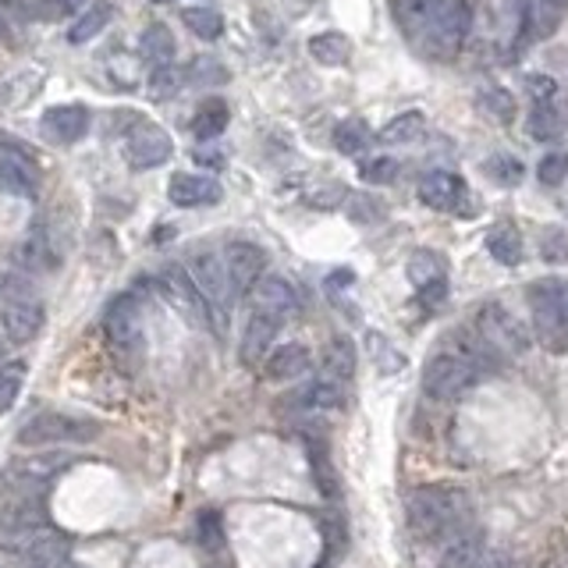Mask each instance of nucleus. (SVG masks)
<instances>
[{
  "label": "nucleus",
  "instance_id": "28",
  "mask_svg": "<svg viewBox=\"0 0 568 568\" xmlns=\"http://www.w3.org/2000/svg\"><path fill=\"white\" fill-rule=\"evenodd\" d=\"M227 121H232V110H227L224 99H206L192 118V135L196 139H217L221 132H227Z\"/></svg>",
  "mask_w": 568,
  "mask_h": 568
},
{
  "label": "nucleus",
  "instance_id": "47",
  "mask_svg": "<svg viewBox=\"0 0 568 568\" xmlns=\"http://www.w3.org/2000/svg\"><path fill=\"white\" fill-rule=\"evenodd\" d=\"M544 256L554 263V260H568V238H565V232H551L544 235Z\"/></svg>",
  "mask_w": 568,
  "mask_h": 568
},
{
  "label": "nucleus",
  "instance_id": "31",
  "mask_svg": "<svg viewBox=\"0 0 568 568\" xmlns=\"http://www.w3.org/2000/svg\"><path fill=\"white\" fill-rule=\"evenodd\" d=\"M409 281L416 284V292L426 288V284H434V281H445V260L430 249L412 252L409 256Z\"/></svg>",
  "mask_w": 568,
  "mask_h": 568
},
{
  "label": "nucleus",
  "instance_id": "35",
  "mask_svg": "<svg viewBox=\"0 0 568 568\" xmlns=\"http://www.w3.org/2000/svg\"><path fill=\"white\" fill-rule=\"evenodd\" d=\"M480 110L487 114V118L508 125L511 118H516V99H511L508 90H497V85H494V90H483L480 93Z\"/></svg>",
  "mask_w": 568,
  "mask_h": 568
},
{
  "label": "nucleus",
  "instance_id": "46",
  "mask_svg": "<svg viewBox=\"0 0 568 568\" xmlns=\"http://www.w3.org/2000/svg\"><path fill=\"white\" fill-rule=\"evenodd\" d=\"M199 544L203 547H210V551H221V544H224V536H221V519L213 516V511H206L203 519H199Z\"/></svg>",
  "mask_w": 568,
  "mask_h": 568
},
{
  "label": "nucleus",
  "instance_id": "20",
  "mask_svg": "<svg viewBox=\"0 0 568 568\" xmlns=\"http://www.w3.org/2000/svg\"><path fill=\"white\" fill-rule=\"evenodd\" d=\"M167 199L175 206H206V203H217L221 199V185L206 178V175H175L167 185Z\"/></svg>",
  "mask_w": 568,
  "mask_h": 568
},
{
  "label": "nucleus",
  "instance_id": "42",
  "mask_svg": "<svg viewBox=\"0 0 568 568\" xmlns=\"http://www.w3.org/2000/svg\"><path fill=\"white\" fill-rule=\"evenodd\" d=\"M487 175L501 185H519L522 181V164L516 156H490L487 161Z\"/></svg>",
  "mask_w": 568,
  "mask_h": 568
},
{
  "label": "nucleus",
  "instance_id": "33",
  "mask_svg": "<svg viewBox=\"0 0 568 568\" xmlns=\"http://www.w3.org/2000/svg\"><path fill=\"white\" fill-rule=\"evenodd\" d=\"M181 22L199 39H217L224 33V19H221L217 11H210V8H185L181 11Z\"/></svg>",
  "mask_w": 568,
  "mask_h": 568
},
{
  "label": "nucleus",
  "instance_id": "44",
  "mask_svg": "<svg viewBox=\"0 0 568 568\" xmlns=\"http://www.w3.org/2000/svg\"><path fill=\"white\" fill-rule=\"evenodd\" d=\"M568 175V153H547L536 167V178L544 185H558Z\"/></svg>",
  "mask_w": 568,
  "mask_h": 568
},
{
  "label": "nucleus",
  "instance_id": "34",
  "mask_svg": "<svg viewBox=\"0 0 568 568\" xmlns=\"http://www.w3.org/2000/svg\"><path fill=\"white\" fill-rule=\"evenodd\" d=\"M369 142H374V132H369L363 121H341L334 128V146L341 153H348V156H359Z\"/></svg>",
  "mask_w": 568,
  "mask_h": 568
},
{
  "label": "nucleus",
  "instance_id": "2",
  "mask_svg": "<svg viewBox=\"0 0 568 568\" xmlns=\"http://www.w3.org/2000/svg\"><path fill=\"white\" fill-rule=\"evenodd\" d=\"M533 331L547 352H561L568 345V288L558 281H536L530 288Z\"/></svg>",
  "mask_w": 568,
  "mask_h": 568
},
{
  "label": "nucleus",
  "instance_id": "25",
  "mask_svg": "<svg viewBox=\"0 0 568 568\" xmlns=\"http://www.w3.org/2000/svg\"><path fill=\"white\" fill-rule=\"evenodd\" d=\"M114 14H118V8H114V0H93L90 8H85L75 22H71V28H68V39L75 43H90V39H96L99 33H104V28L110 25V19Z\"/></svg>",
  "mask_w": 568,
  "mask_h": 568
},
{
  "label": "nucleus",
  "instance_id": "9",
  "mask_svg": "<svg viewBox=\"0 0 568 568\" xmlns=\"http://www.w3.org/2000/svg\"><path fill=\"white\" fill-rule=\"evenodd\" d=\"M161 292L192 327H213V312H210L206 295L199 292V284L192 281V274L185 267L170 263L161 270Z\"/></svg>",
  "mask_w": 568,
  "mask_h": 568
},
{
  "label": "nucleus",
  "instance_id": "19",
  "mask_svg": "<svg viewBox=\"0 0 568 568\" xmlns=\"http://www.w3.org/2000/svg\"><path fill=\"white\" fill-rule=\"evenodd\" d=\"M68 565V536L47 525L33 544L19 554V568H64Z\"/></svg>",
  "mask_w": 568,
  "mask_h": 568
},
{
  "label": "nucleus",
  "instance_id": "26",
  "mask_svg": "<svg viewBox=\"0 0 568 568\" xmlns=\"http://www.w3.org/2000/svg\"><path fill=\"white\" fill-rule=\"evenodd\" d=\"M352 374H355V345L348 338H331L323 348V377L348 383Z\"/></svg>",
  "mask_w": 568,
  "mask_h": 568
},
{
  "label": "nucleus",
  "instance_id": "3",
  "mask_svg": "<svg viewBox=\"0 0 568 568\" xmlns=\"http://www.w3.org/2000/svg\"><path fill=\"white\" fill-rule=\"evenodd\" d=\"M480 377H483L480 369L469 359H462L459 352H451L448 345H437V352L426 359V369H423V391L437 398V402H451V398H459L473 388Z\"/></svg>",
  "mask_w": 568,
  "mask_h": 568
},
{
  "label": "nucleus",
  "instance_id": "11",
  "mask_svg": "<svg viewBox=\"0 0 568 568\" xmlns=\"http://www.w3.org/2000/svg\"><path fill=\"white\" fill-rule=\"evenodd\" d=\"M90 125H93L90 107H82V104H61V107H50L47 114H43L39 132L47 135L50 142H57V146H71V142L85 139Z\"/></svg>",
  "mask_w": 568,
  "mask_h": 568
},
{
  "label": "nucleus",
  "instance_id": "14",
  "mask_svg": "<svg viewBox=\"0 0 568 568\" xmlns=\"http://www.w3.org/2000/svg\"><path fill=\"white\" fill-rule=\"evenodd\" d=\"M39 189V175L22 150H0V192L33 199Z\"/></svg>",
  "mask_w": 568,
  "mask_h": 568
},
{
  "label": "nucleus",
  "instance_id": "41",
  "mask_svg": "<svg viewBox=\"0 0 568 568\" xmlns=\"http://www.w3.org/2000/svg\"><path fill=\"white\" fill-rule=\"evenodd\" d=\"M366 345H369V355H374V359H377L380 374H398V369L405 366L402 355H398V352H394L380 334H369V338H366Z\"/></svg>",
  "mask_w": 568,
  "mask_h": 568
},
{
  "label": "nucleus",
  "instance_id": "50",
  "mask_svg": "<svg viewBox=\"0 0 568 568\" xmlns=\"http://www.w3.org/2000/svg\"><path fill=\"white\" fill-rule=\"evenodd\" d=\"M565 4H568V0H565Z\"/></svg>",
  "mask_w": 568,
  "mask_h": 568
},
{
  "label": "nucleus",
  "instance_id": "4",
  "mask_svg": "<svg viewBox=\"0 0 568 568\" xmlns=\"http://www.w3.org/2000/svg\"><path fill=\"white\" fill-rule=\"evenodd\" d=\"M192 274V281L199 284V292L206 295L210 303V312H213V331L224 334L227 327V309H232V298H235V288H232V277H227V267H224V256L217 252H192L189 267H185Z\"/></svg>",
  "mask_w": 568,
  "mask_h": 568
},
{
  "label": "nucleus",
  "instance_id": "43",
  "mask_svg": "<svg viewBox=\"0 0 568 568\" xmlns=\"http://www.w3.org/2000/svg\"><path fill=\"white\" fill-rule=\"evenodd\" d=\"M306 203H309V206H320V210L341 206V203H345V185H341V181L317 185V189H309V192H306Z\"/></svg>",
  "mask_w": 568,
  "mask_h": 568
},
{
  "label": "nucleus",
  "instance_id": "32",
  "mask_svg": "<svg viewBox=\"0 0 568 568\" xmlns=\"http://www.w3.org/2000/svg\"><path fill=\"white\" fill-rule=\"evenodd\" d=\"M530 135L540 142L561 135V114H558V107H551V99H540V104L530 110Z\"/></svg>",
  "mask_w": 568,
  "mask_h": 568
},
{
  "label": "nucleus",
  "instance_id": "18",
  "mask_svg": "<svg viewBox=\"0 0 568 568\" xmlns=\"http://www.w3.org/2000/svg\"><path fill=\"white\" fill-rule=\"evenodd\" d=\"M252 298H256V309L267 312V317H274V320H288L292 312L298 309V295L295 288L284 277H260L256 281V288H252Z\"/></svg>",
  "mask_w": 568,
  "mask_h": 568
},
{
  "label": "nucleus",
  "instance_id": "21",
  "mask_svg": "<svg viewBox=\"0 0 568 568\" xmlns=\"http://www.w3.org/2000/svg\"><path fill=\"white\" fill-rule=\"evenodd\" d=\"M454 0H394V19L405 33L416 39L419 33H426L440 14H445Z\"/></svg>",
  "mask_w": 568,
  "mask_h": 568
},
{
  "label": "nucleus",
  "instance_id": "17",
  "mask_svg": "<svg viewBox=\"0 0 568 568\" xmlns=\"http://www.w3.org/2000/svg\"><path fill=\"white\" fill-rule=\"evenodd\" d=\"M281 331V320L267 317V312L256 309L249 323H246V334H241V363L246 366H263V359L274 348V338Z\"/></svg>",
  "mask_w": 568,
  "mask_h": 568
},
{
  "label": "nucleus",
  "instance_id": "24",
  "mask_svg": "<svg viewBox=\"0 0 568 568\" xmlns=\"http://www.w3.org/2000/svg\"><path fill=\"white\" fill-rule=\"evenodd\" d=\"M71 462H75V454H64V451H36V454H22V459L11 465V473L28 476V480H39V483H50Z\"/></svg>",
  "mask_w": 568,
  "mask_h": 568
},
{
  "label": "nucleus",
  "instance_id": "49",
  "mask_svg": "<svg viewBox=\"0 0 568 568\" xmlns=\"http://www.w3.org/2000/svg\"><path fill=\"white\" fill-rule=\"evenodd\" d=\"M525 90H530L536 96V104H540V99H551L554 96V82L547 75H530V79H525Z\"/></svg>",
  "mask_w": 568,
  "mask_h": 568
},
{
  "label": "nucleus",
  "instance_id": "48",
  "mask_svg": "<svg viewBox=\"0 0 568 568\" xmlns=\"http://www.w3.org/2000/svg\"><path fill=\"white\" fill-rule=\"evenodd\" d=\"M445 295H448V281H434V284H426V288H419V303L426 309H437L445 303Z\"/></svg>",
  "mask_w": 568,
  "mask_h": 568
},
{
  "label": "nucleus",
  "instance_id": "5",
  "mask_svg": "<svg viewBox=\"0 0 568 568\" xmlns=\"http://www.w3.org/2000/svg\"><path fill=\"white\" fill-rule=\"evenodd\" d=\"M476 334L494 348L497 359H519V355L530 348V331L522 327V320L501 303H487L476 312Z\"/></svg>",
  "mask_w": 568,
  "mask_h": 568
},
{
  "label": "nucleus",
  "instance_id": "23",
  "mask_svg": "<svg viewBox=\"0 0 568 568\" xmlns=\"http://www.w3.org/2000/svg\"><path fill=\"white\" fill-rule=\"evenodd\" d=\"M309 369V348L306 345H281L270 348V355L263 359V374L270 380H295Z\"/></svg>",
  "mask_w": 568,
  "mask_h": 568
},
{
  "label": "nucleus",
  "instance_id": "13",
  "mask_svg": "<svg viewBox=\"0 0 568 568\" xmlns=\"http://www.w3.org/2000/svg\"><path fill=\"white\" fill-rule=\"evenodd\" d=\"M128 164L135 170H150V167H161L170 161V139L164 128L156 125H139L132 135H128Z\"/></svg>",
  "mask_w": 568,
  "mask_h": 568
},
{
  "label": "nucleus",
  "instance_id": "40",
  "mask_svg": "<svg viewBox=\"0 0 568 568\" xmlns=\"http://www.w3.org/2000/svg\"><path fill=\"white\" fill-rule=\"evenodd\" d=\"M22 383H25V366L22 363H11L0 369V412H8L22 394Z\"/></svg>",
  "mask_w": 568,
  "mask_h": 568
},
{
  "label": "nucleus",
  "instance_id": "15",
  "mask_svg": "<svg viewBox=\"0 0 568 568\" xmlns=\"http://www.w3.org/2000/svg\"><path fill=\"white\" fill-rule=\"evenodd\" d=\"M0 327H4L8 341L14 345H25L43 331V306L33 303V298H11L0 312Z\"/></svg>",
  "mask_w": 568,
  "mask_h": 568
},
{
  "label": "nucleus",
  "instance_id": "7",
  "mask_svg": "<svg viewBox=\"0 0 568 568\" xmlns=\"http://www.w3.org/2000/svg\"><path fill=\"white\" fill-rule=\"evenodd\" d=\"M104 334L110 352L118 355V363L132 366L142 355V317H139V303L132 295H118L104 317Z\"/></svg>",
  "mask_w": 568,
  "mask_h": 568
},
{
  "label": "nucleus",
  "instance_id": "22",
  "mask_svg": "<svg viewBox=\"0 0 568 568\" xmlns=\"http://www.w3.org/2000/svg\"><path fill=\"white\" fill-rule=\"evenodd\" d=\"M292 398H295V409L312 412V416H323V412L341 409V402H345V383L320 377V380L306 383V388L298 394H292Z\"/></svg>",
  "mask_w": 568,
  "mask_h": 568
},
{
  "label": "nucleus",
  "instance_id": "1",
  "mask_svg": "<svg viewBox=\"0 0 568 568\" xmlns=\"http://www.w3.org/2000/svg\"><path fill=\"white\" fill-rule=\"evenodd\" d=\"M405 519L409 530L426 544H440L454 530L473 522V501L459 487H445V483H430V487H416L405 497Z\"/></svg>",
  "mask_w": 568,
  "mask_h": 568
},
{
  "label": "nucleus",
  "instance_id": "16",
  "mask_svg": "<svg viewBox=\"0 0 568 568\" xmlns=\"http://www.w3.org/2000/svg\"><path fill=\"white\" fill-rule=\"evenodd\" d=\"M419 199L430 210H440V213L462 210V203H465V181L459 175H451V170H434V175L423 178Z\"/></svg>",
  "mask_w": 568,
  "mask_h": 568
},
{
  "label": "nucleus",
  "instance_id": "39",
  "mask_svg": "<svg viewBox=\"0 0 568 568\" xmlns=\"http://www.w3.org/2000/svg\"><path fill=\"white\" fill-rule=\"evenodd\" d=\"M189 82L192 85H224L227 82V68L217 57H196L189 64Z\"/></svg>",
  "mask_w": 568,
  "mask_h": 568
},
{
  "label": "nucleus",
  "instance_id": "36",
  "mask_svg": "<svg viewBox=\"0 0 568 568\" xmlns=\"http://www.w3.org/2000/svg\"><path fill=\"white\" fill-rule=\"evenodd\" d=\"M423 125H426V121H423V114H416V110L398 114L394 121L383 125L380 139H383V142H394V146H398V142H412V139H416V135L423 132Z\"/></svg>",
  "mask_w": 568,
  "mask_h": 568
},
{
  "label": "nucleus",
  "instance_id": "6",
  "mask_svg": "<svg viewBox=\"0 0 568 568\" xmlns=\"http://www.w3.org/2000/svg\"><path fill=\"white\" fill-rule=\"evenodd\" d=\"M99 434V426L79 416H64V412H39L19 434V445L39 448V445H85Z\"/></svg>",
  "mask_w": 568,
  "mask_h": 568
},
{
  "label": "nucleus",
  "instance_id": "29",
  "mask_svg": "<svg viewBox=\"0 0 568 568\" xmlns=\"http://www.w3.org/2000/svg\"><path fill=\"white\" fill-rule=\"evenodd\" d=\"M309 54H312V61H320L327 68H338L352 57V43H348V36H341V33H320V36L309 39Z\"/></svg>",
  "mask_w": 568,
  "mask_h": 568
},
{
  "label": "nucleus",
  "instance_id": "45",
  "mask_svg": "<svg viewBox=\"0 0 568 568\" xmlns=\"http://www.w3.org/2000/svg\"><path fill=\"white\" fill-rule=\"evenodd\" d=\"M181 85V71H175V68H153V75H150V93L156 96V99H164V96H170Z\"/></svg>",
  "mask_w": 568,
  "mask_h": 568
},
{
  "label": "nucleus",
  "instance_id": "10",
  "mask_svg": "<svg viewBox=\"0 0 568 568\" xmlns=\"http://www.w3.org/2000/svg\"><path fill=\"white\" fill-rule=\"evenodd\" d=\"M221 256H224V267H227V277H232L235 295L252 292L256 281H260L267 270V252L260 246H252V241H232Z\"/></svg>",
  "mask_w": 568,
  "mask_h": 568
},
{
  "label": "nucleus",
  "instance_id": "8",
  "mask_svg": "<svg viewBox=\"0 0 568 568\" xmlns=\"http://www.w3.org/2000/svg\"><path fill=\"white\" fill-rule=\"evenodd\" d=\"M469 25H473V11H469L465 0H454V4L412 43H416L423 54L437 57V61H451V57L462 50V43L469 36Z\"/></svg>",
  "mask_w": 568,
  "mask_h": 568
},
{
  "label": "nucleus",
  "instance_id": "27",
  "mask_svg": "<svg viewBox=\"0 0 568 568\" xmlns=\"http://www.w3.org/2000/svg\"><path fill=\"white\" fill-rule=\"evenodd\" d=\"M142 61L153 68H167L170 61H175V36H170L167 25H150L146 33H142Z\"/></svg>",
  "mask_w": 568,
  "mask_h": 568
},
{
  "label": "nucleus",
  "instance_id": "12",
  "mask_svg": "<svg viewBox=\"0 0 568 568\" xmlns=\"http://www.w3.org/2000/svg\"><path fill=\"white\" fill-rule=\"evenodd\" d=\"M483 551H487V536H483L480 525H462V530H454L451 536L440 540V561L437 568H473Z\"/></svg>",
  "mask_w": 568,
  "mask_h": 568
},
{
  "label": "nucleus",
  "instance_id": "38",
  "mask_svg": "<svg viewBox=\"0 0 568 568\" xmlns=\"http://www.w3.org/2000/svg\"><path fill=\"white\" fill-rule=\"evenodd\" d=\"M345 213H348V221H355V224H374V221L383 217V206L377 203L374 196L355 192V196H345Z\"/></svg>",
  "mask_w": 568,
  "mask_h": 568
},
{
  "label": "nucleus",
  "instance_id": "30",
  "mask_svg": "<svg viewBox=\"0 0 568 568\" xmlns=\"http://www.w3.org/2000/svg\"><path fill=\"white\" fill-rule=\"evenodd\" d=\"M487 249L497 263L516 267L522 260V235L516 232V224H497L494 232L487 235Z\"/></svg>",
  "mask_w": 568,
  "mask_h": 568
},
{
  "label": "nucleus",
  "instance_id": "37",
  "mask_svg": "<svg viewBox=\"0 0 568 568\" xmlns=\"http://www.w3.org/2000/svg\"><path fill=\"white\" fill-rule=\"evenodd\" d=\"M398 161L394 156H366V161H359V178L369 181V185H388L398 178Z\"/></svg>",
  "mask_w": 568,
  "mask_h": 568
}]
</instances>
